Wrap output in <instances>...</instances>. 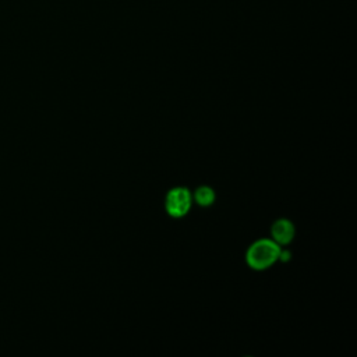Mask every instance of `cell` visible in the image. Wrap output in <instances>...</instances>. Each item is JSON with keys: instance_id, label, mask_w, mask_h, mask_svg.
Returning <instances> with one entry per match:
<instances>
[{"instance_id": "6da1fadb", "label": "cell", "mask_w": 357, "mask_h": 357, "mask_svg": "<svg viewBox=\"0 0 357 357\" xmlns=\"http://www.w3.org/2000/svg\"><path fill=\"white\" fill-rule=\"evenodd\" d=\"M280 247L271 238H261L250 245L245 252V261L250 268L264 271L279 259Z\"/></svg>"}, {"instance_id": "7a4b0ae2", "label": "cell", "mask_w": 357, "mask_h": 357, "mask_svg": "<svg viewBox=\"0 0 357 357\" xmlns=\"http://www.w3.org/2000/svg\"><path fill=\"white\" fill-rule=\"evenodd\" d=\"M191 194L184 187H176L166 195V211L173 218L184 216L191 208Z\"/></svg>"}, {"instance_id": "3957f363", "label": "cell", "mask_w": 357, "mask_h": 357, "mask_svg": "<svg viewBox=\"0 0 357 357\" xmlns=\"http://www.w3.org/2000/svg\"><path fill=\"white\" fill-rule=\"evenodd\" d=\"M273 241H276L278 244H287L293 240L294 237V226L289 219H279L272 225L271 229Z\"/></svg>"}, {"instance_id": "277c9868", "label": "cell", "mask_w": 357, "mask_h": 357, "mask_svg": "<svg viewBox=\"0 0 357 357\" xmlns=\"http://www.w3.org/2000/svg\"><path fill=\"white\" fill-rule=\"evenodd\" d=\"M194 199L201 206H209L215 201V191L211 187H208V185L198 187L195 190V192H194Z\"/></svg>"}, {"instance_id": "5b68a950", "label": "cell", "mask_w": 357, "mask_h": 357, "mask_svg": "<svg viewBox=\"0 0 357 357\" xmlns=\"http://www.w3.org/2000/svg\"><path fill=\"white\" fill-rule=\"evenodd\" d=\"M290 257H291V252H290V251H287V250H280V251H279V259H280V261L286 262V261L290 259Z\"/></svg>"}]
</instances>
